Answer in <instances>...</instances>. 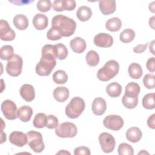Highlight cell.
Segmentation results:
<instances>
[{
	"mask_svg": "<svg viewBox=\"0 0 155 155\" xmlns=\"http://www.w3.org/2000/svg\"><path fill=\"white\" fill-rule=\"evenodd\" d=\"M53 48V45L51 44L45 45L42 48V56L35 68L36 73L39 76H48L56 65Z\"/></svg>",
	"mask_w": 155,
	"mask_h": 155,
	"instance_id": "obj_1",
	"label": "cell"
},
{
	"mask_svg": "<svg viewBox=\"0 0 155 155\" xmlns=\"http://www.w3.org/2000/svg\"><path fill=\"white\" fill-rule=\"evenodd\" d=\"M51 26L58 29L62 36L70 37L75 31L76 23L71 18L63 15H58L53 18Z\"/></svg>",
	"mask_w": 155,
	"mask_h": 155,
	"instance_id": "obj_2",
	"label": "cell"
},
{
	"mask_svg": "<svg viewBox=\"0 0 155 155\" xmlns=\"http://www.w3.org/2000/svg\"><path fill=\"white\" fill-rule=\"evenodd\" d=\"M119 70V63L115 60H110L98 70L97 77L101 81H108L117 74Z\"/></svg>",
	"mask_w": 155,
	"mask_h": 155,
	"instance_id": "obj_3",
	"label": "cell"
},
{
	"mask_svg": "<svg viewBox=\"0 0 155 155\" xmlns=\"http://www.w3.org/2000/svg\"><path fill=\"white\" fill-rule=\"evenodd\" d=\"M85 107V102L82 98L74 97L66 106L65 114L71 119H76L82 113Z\"/></svg>",
	"mask_w": 155,
	"mask_h": 155,
	"instance_id": "obj_4",
	"label": "cell"
},
{
	"mask_svg": "<svg viewBox=\"0 0 155 155\" xmlns=\"http://www.w3.org/2000/svg\"><path fill=\"white\" fill-rule=\"evenodd\" d=\"M28 137V145L35 153H41L44 149V143L42 136L39 132L31 130L27 133Z\"/></svg>",
	"mask_w": 155,
	"mask_h": 155,
	"instance_id": "obj_5",
	"label": "cell"
},
{
	"mask_svg": "<svg viewBox=\"0 0 155 155\" xmlns=\"http://www.w3.org/2000/svg\"><path fill=\"white\" fill-rule=\"evenodd\" d=\"M22 64L23 61L22 58L18 54H13L7 62L6 71L11 76H18L22 72Z\"/></svg>",
	"mask_w": 155,
	"mask_h": 155,
	"instance_id": "obj_6",
	"label": "cell"
},
{
	"mask_svg": "<svg viewBox=\"0 0 155 155\" xmlns=\"http://www.w3.org/2000/svg\"><path fill=\"white\" fill-rule=\"evenodd\" d=\"M78 132L77 127L75 124L70 122H65L58 125L56 128V134L62 138L74 137Z\"/></svg>",
	"mask_w": 155,
	"mask_h": 155,
	"instance_id": "obj_7",
	"label": "cell"
},
{
	"mask_svg": "<svg viewBox=\"0 0 155 155\" xmlns=\"http://www.w3.org/2000/svg\"><path fill=\"white\" fill-rule=\"evenodd\" d=\"M99 142L102 150L105 153L112 152L115 147L116 141L114 137L108 133H102L99 136Z\"/></svg>",
	"mask_w": 155,
	"mask_h": 155,
	"instance_id": "obj_8",
	"label": "cell"
},
{
	"mask_svg": "<svg viewBox=\"0 0 155 155\" xmlns=\"http://www.w3.org/2000/svg\"><path fill=\"white\" fill-rule=\"evenodd\" d=\"M124 120L121 116L116 114L108 115L103 120V124L105 128L113 131L120 130L124 125Z\"/></svg>",
	"mask_w": 155,
	"mask_h": 155,
	"instance_id": "obj_9",
	"label": "cell"
},
{
	"mask_svg": "<svg viewBox=\"0 0 155 155\" xmlns=\"http://www.w3.org/2000/svg\"><path fill=\"white\" fill-rule=\"evenodd\" d=\"M1 111L5 117L8 120H15L18 117L17 107L11 100H5L2 102Z\"/></svg>",
	"mask_w": 155,
	"mask_h": 155,
	"instance_id": "obj_10",
	"label": "cell"
},
{
	"mask_svg": "<svg viewBox=\"0 0 155 155\" xmlns=\"http://www.w3.org/2000/svg\"><path fill=\"white\" fill-rule=\"evenodd\" d=\"M16 36L15 32L10 27L8 22L5 20L0 21V37L5 41H13Z\"/></svg>",
	"mask_w": 155,
	"mask_h": 155,
	"instance_id": "obj_11",
	"label": "cell"
},
{
	"mask_svg": "<svg viewBox=\"0 0 155 155\" xmlns=\"http://www.w3.org/2000/svg\"><path fill=\"white\" fill-rule=\"evenodd\" d=\"M93 42L94 45L97 47L108 48L113 45V37L108 33H100L94 36Z\"/></svg>",
	"mask_w": 155,
	"mask_h": 155,
	"instance_id": "obj_12",
	"label": "cell"
},
{
	"mask_svg": "<svg viewBox=\"0 0 155 155\" xmlns=\"http://www.w3.org/2000/svg\"><path fill=\"white\" fill-rule=\"evenodd\" d=\"M9 141L13 145L22 147L28 142L27 135L23 132L15 131L10 133L9 136Z\"/></svg>",
	"mask_w": 155,
	"mask_h": 155,
	"instance_id": "obj_13",
	"label": "cell"
},
{
	"mask_svg": "<svg viewBox=\"0 0 155 155\" xmlns=\"http://www.w3.org/2000/svg\"><path fill=\"white\" fill-rule=\"evenodd\" d=\"M99 7L101 12L104 15L113 13L116 8L114 0H102L99 2Z\"/></svg>",
	"mask_w": 155,
	"mask_h": 155,
	"instance_id": "obj_14",
	"label": "cell"
},
{
	"mask_svg": "<svg viewBox=\"0 0 155 155\" xmlns=\"http://www.w3.org/2000/svg\"><path fill=\"white\" fill-rule=\"evenodd\" d=\"M20 95L26 102L32 101L35 97L34 87L30 84H24L21 86L19 90Z\"/></svg>",
	"mask_w": 155,
	"mask_h": 155,
	"instance_id": "obj_15",
	"label": "cell"
},
{
	"mask_svg": "<svg viewBox=\"0 0 155 155\" xmlns=\"http://www.w3.org/2000/svg\"><path fill=\"white\" fill-rule=\"evenodd\" d=\"M107 109V104L104 99L102 97L95 98L92 103L91 110L93 113L97 116L102 115Z\"/></svg>",
	"mask_w": 155,
	"mask_h": 155,
	"instance_id": "obj_16",
	"label": "cell"
},
{
	"mask_svg": "<svg viewBox=\"0 0 155 155\" xmlns=\"http://www.w3.org/2000/svg\"><path fill=\"white\" fill-rule=\"evenodd\" d=\"M70 45L71 50L76 53H82L86 49V42L81 37H76L71 40Z\"/></svg>",
	"mask_w": 155,
	"mask_h": 155,
	"instance_id": "obj_17",
	"label": "cell"
},
{
	"mask_svg": "<svg viewBox=\"0 0 155 155\" xmlns=\"http://www.w3.org/2000/svg\"><path fill=\"white\" fill-rule=\"evenodd\" d=\"M48 21L47 17L42 13L36 14L33 18V24L38 30H42L48 26Z\"/></svg>",
	"mask_w": 155,
	"mask_h": 155,
	"instance_id": "obj_18",
	"label": "cell"
},
{
	"mask_svg": "<svg viewBox=\"0 0 155 155\" xmlns=\"http://www.w3.org/2000/svg\"><path fill=\"white\" fill-rule=\"evenodd\" d=\"M53 94L56 101L59 102H64L69 97V90L65 87L60 86L54 90Z\"/></svg>",
	"mask_w": 155,
	"mask_h": 155,
	"instance_id": "obj_19",
	"label": "cell"
},
{
	"mask_svg": "<svg viewBox=\"0 0 155 155\" xmlns=\"http://www.w3.org/2000/svg\"><path fill=\"white\" fill-rule=\"evenodd\" d=\"M142 131L136 127L130 128L126 132V137L127 140L133 143L138 142L142 137Z\"/></svg>",
	"mask_w": 155,
	"mask_h": 155,
	"instance_id": "obj_20",
	"label": "cell"
},
{
	"mask_svg": "<svg viewBox=\"0 0 155 155\" xmlns=\"http://www.w3.org/2000/svg\"><path fill=\"white\" fill-rule=\"evenodd\" d=\"M18 117L24 122H28L33 114L32 108L28 105H23L18 110Z\"/></svg>",
	"mask_w": 155,
	"mask_h": 155,
	"instance_id": "obj_21",
	"label": "cell"
},
{
	"mask_svg": "<svg viewBox=\"0 0 155 155\" xmlns=\"http://www.w3.org/2000/svg\"><path fill=\"white\" fill-rule=\"evenodd\" d=\"M13 22L15 27L20 30H24L28 26V19L26 16L22 14L16 15L14 17Z\"/></svg>",
	"mask_w": 155,
	"mask_h": 155,
	"instance_id": "obj_22",
	"label": "cell"
},
{
	"mask_svg": "<svg viewBox=\"0 0 155 155\" xmlns=\"http://www.w3.org/2000/svg\"><path fill=\"white\" fill-rule=\"evenodd\" d=\"M91 15L92 11L91 8L87 6H81L76 11V16L78 19L82 22L89 20Z\"/></svg>",
	"mask_w": 155,
	"mask_h": 155,
	"instance_id": "obj_23",
	"label": "cell"
},
{
	"mask_svg": "<svg viewBox=\"0 0 155 155\" xmlns=\"http://www.w3.org/2000/svg\"><path fill=\"white\" fill-rule=\"evenodd\" d=\"M106 92L111 97H119L122 93V87L117 82L110 83L106 87Z\"/></svg>",
	"mask_w": 155,
	"mask_h": 155,
	"instance_id": "obj_24",
	"label": "cell"
},
{
	"mask_svg": "<svg viewBox=\"0 0 155 155\" xmlns=\"http://www.w3.org/2000/svg\"><path fill=\"white\" fill-rule=\"evenodd\" d=\"M53 47L54 53L56 58L59 60H64L67 58L68 55V50L64 44L58 43L53 45Z\"/></svg>",
	"mask_w": 155,
	"mask_h": 155,
	"instance_id": "obj_25",
	"label": "cell"
},
{
	"mask_svg": "<svg viewBox=\"0 0 155 155\" xmlns=\"http://www.w3.org/2000/svg\"><path fill=\"white\" fill-rule=\"evenodd\" d=\"M140 91V86L138 84L132 82L128 84L125 87V95L131 97H137Z\"/></svg>",
	"mask_w": 155,
	"mask_h": 155,
	"instance_id": "obj_26",
	"label": "cell"
},
{
	"mask_svg": "<svg viewBox=\"0 0 155 155\" xmlns=\"http://www.w3.org/2000/svg\"><path fill=\"white\" fill-rule=\"evenodd\" d=\"M128 74L130 76L134 79H139L143 74L141 66L137 63H131L128 67Z\"/></svg>",
	"mask_w": 155,
	"mask_h": 155,
	"instance_id": "obj_27",
	"label": "cell"
},
{
	"mask_svg": "<svg viewBox=\"0 0 155 155\" xmlns=\"http://www.w3.org/2000/svg\"><path fill=\"white\" fill-rule=\"evenodd\" d=\"M122 27L121 20L119 18L114 17L109 19L105 23L106 28L112 32L117 31L120 30Z\"/></svg>",
	"mask_w": 155,
	"mask_h": 155,
	"instance_id": "obj_28",
	"label": "cell"
},
{
	"mask_svg": "<svg viewBox=\"0 0 155 155\" xmlns=\"http://www.w3.org/2000/svg\"><path fill=\"white\" fill-rule=\"evenodd\" d=\"M47 116L44 113H38L34 117L33 124L35 127L37 128H42L47 126Z\"/></svg>",
	"mask_w": 155,
	"mask_h": 155,
	"instance_id": "obj_29",
	"label": "cell"
},
{
	"mask_svg": "<svg viewBox=\"0 0 155 155\" xmlns=\"http://www.w3.org/2000/svg\"><path fill=\"white\" fill-rule=\"evenodd\" d=\"M53 80L56 84H64L67 82L68 80V76L65 71L59 70L53 73Z\"/></svg>",
	"mask_w": 155,
	"mask_h": 155,
	"instance_id": "obj_30",
	"label": "cell"
},
{
	"mask_svg": "<svg viewBox=\"0 0 155 155\" xmlns=\"http://www.w3.org/2000/svg\"><path fill=\"white\" fill-rule=\"evenodd\" d=\"M85 59L89 66L95 67L99 62V56L97 52L94 50H90L87 53Z\"/></svg>",
	"mask_w": 155,
	"mask_h": 155,
	"instance_id": "obj_31",
	"label": "cell"
},
{
	"mask_svg": "<svg viewBox=\"0 0 155 155\" xmlns=\"http://www.w3.org/2000/svg\"><path fill=\"white\" fill-rule=\"evenodd\" d=\"M154 93H148L144 96L142 99V105L147 110H152L155 107L154 104Z\"/></svg>",
	"mask_w": 155,
	"mask_h": 155,
	"instance_id": "obj_32",
	"label": "cell"
},
{
	"mask_svg": "<svg viewBox=\"0 0 155 155\" xmlns=\"http://www.w3.org/2000/svg\"><path fill=\"white\" fill-rule=\"evenodd\" d=\"M135 38V33L134 30L130 28L125 29L119 36L121 42L124 43H129L131 42Z\"/></svg>",
	"mask_w": 155,
	"mask_h": 155,
	"instance_id": "obj_33",
	"label": "cell"
},
{
	"mask_svg": "<svg viewBox=\"0 0 155 155\" xmlns=\"http://www.w3.org/2000/svg\"><path fill=\"white\" fill-rule=\"evenodd\" d=\"M14 50L12 46L10 45H3L1 48L0 58L2 60H9L13 56Z\"/></svg>",
	"mask_w": 155,
	"mask_h": 155,
	"instance_id": "obj_34",
	"label": "cell"
},
{
	"mask_svg": "<svg viewBox=\"0 0 155 155\" xmlns=\"http://www.w3.org/2000/svg\"><path fill=\"white\" fill-rule=\"evenodd\" d=\"M122 102L123 105L127 108L133 109L138 104V97H131L125 96V94L122 97Z\"/></svg>",
	"mask_w": 155,
	"mask_h": 155,
	"instance_id": "obj_35",
	"label": "cell"
},
{
	"mask_svg": "<svg viewBox=\"0 0 155 155\" xmlns=\"http://www.w3.org/2000/svg\"><path fill=\"white\" fill-rule=\"evenodd\" d=\"M118 153L119 155H133L134 150L133 147L127 143H122L118 147Z\"/></svg>",
	"mask_w": 155,
	"mask_h": 155,
	"instance_id": "obj_36",
	"label": "cell"
},
{
	"mask_svg": "<svg viewBox=\"0 0 155 155\" xmlns=\"http://www.w3.org/2000/svg\"><path fill=\"white\" fill-rule=\"evenodd\" d=\"M144 86L148 89H153L155 87V76L151 74H147L143 79Z\"/></svg>",
	"mask_w": 155,
	"mask_h": 155,
	"instance_id": "obj_37",
	"label": "cell"
},
{
	"mask_svg": "<svg viewBox=\"0 0 155 155\" xmlns=\"http://www.w3.org/2000/svg\"><path fill=\"white\" fill-rule=\"evenodd\" d=\"M51 6V2L50 0H40L37 2V8L41 12L49 11Z\"/></svg>",
	"mask_w": 155,
	"mask_h": 155,
	"instance_id": "obj_38",
	"label": "cell"
},
{
	"mask_svg": "<svg viewBox=\"0 0 155 155\" xmlns=\"http://www.w3.org/2000/svg\"><path fill=\"white\" fill-rule=\"evenodd\" d=\"M59 30L55 28L51 27L47 33V38L51 41H57L62 38Z\"/></svg>",
	"mask_w": 155,
	"mask_h": 155,
	"instance_id": "obj_39",
	"label": "cell"
},
{
	"mask_svg": "<svg viewBox=\"0 0 155 155\" xmlns=\"http://www.w3.org/2000/svg\"><path fill=\"white\" fill-rule=\"evenodd\" d=\"M59 125L58 119L53 114L47 116V124L46 127L48 129L56 128Z\"/></svg>",
	"mask_w": 155,
	"mask_h": 155,
	"instance_id": "obj_40",
	"label": "cell"
},
{
	"mask_svg": "<svg viewBox=\"0 0 155 155\" xmlns=\"http://www.w3.org/2000/svg\"><path fill=\"white\" fill-rule=\"evenodd\" d=\"M62 4L64 10H73L76 6L75 1L74 0H62Z\"/></svg>",
	"mask_w": 155,
	"mask_h": 155,
	"instance_id": "obj_41",
	"label": "cell"
},
{
	"mask_svg": "<svg viewBox=\"0 0 155 155\" xmlns=\"http://www.w3.org/2000/svg\"><path fill=\"white\" fill-rule=\"evenodd\" d=\"M91 154L90 149L84 146L79 147L75 148L74 151V155H79V154H85V155H90Z\"/></svg>",
	"mask_w": 155,
	"mask_h": 155,
	"instance_id": "obj_42",
	"label": "cell"
},
{
	"mask_svg": "<svg viewBox=\"0 0 155 155\" xmlns=\"http://www.w3.org/2000/svg\"><path fill=\"white\" fill-rule=\"evenodd\" d=\"M146 67L148 70L150 72H154L155 71V58L154 57L149 58L146 63Z\"/></svg>",
	"mask_w": 155,
	"mask_h": 155,
	"instance_id": "obj_43",
	"label": "cell"
},
{
	"mask_svg": "<svg viewBox=\"0 0 155 155\" xmlns=\"http://www.w3.org/2000/svg\"><path fill=\"white\" fill-rule=\"evenodd\" d=\"M53 8L56 12H62L64 10L63 4H62V0H55L53 1Z\"/></svg>",
	"mask_w": 155,
	"mask_h": 155,
	"instance_id": "obj_44",
	"label": "cell"
},
{
	"mask_svg": "<svg viewBox=\"0 0 155 155\" xmlns=\"http://www.w3.org/2000/svg\"><path fill=\"white\" fill-rule=\"evenodd\" d=\"M147 45H148L147 43L145 44H139L134 47L133 51L136 53H142L146 50Z\"/></svg>",
	"mask_w": 155,
	"mask_h": 155,
	"instance_id": "obj_45",
	"label": "cell"
},
{
	"mask_svg": "<svg viewBox=\"0 0 155 155\" xmlns=\"http://www.w3.org/2000/svg\"><path fill=\"white\" fill-rule=\"evenodd\" d=\"M147 125L151 129L155 128V114H151L147 120Z\"/></svg>",
	"mask_w": 155,
	"mask_h": 155,
	"instance_id": "obj_46",
	"label": "cell"
},
{
	"mask_svg": "<svg viewBox=\"0 0 155 155\" xmlns=\"http://www.w3.org/2000/svg\"><path fill=\"white\" fill-rule=\"evenodd\" d=\"M149 25H150V26L153 29L154 28V16H153V17H151V18H150V20H149Z\"/></svg>",
	"mask_w": 155,
	"mask_h": 155,
	"instance_id": "obj_47",
	"label": "cell"
},
{
	"mask_svg": "<svg viewBox=\"0 0 155 155\" xmlns=\"http://www.w3.org/2000/svg\"><path fill=\"white\" fill-rule=\"evenodd\" d=\"M154 41H153L152 42H151V43L150 44V51L152 53V54H154L155 53H154Z\"/></svg>",
	"mask_w": 155,
	"mask_h": 155,
	"instance_id": "obj_48",
	"label": "cell"
},
{
	"mask_svg": "<svg viewBox=\"0 0 155 155\" xmlns=\"http://www.w3.org/2000/svg\"><path fill=\"white\" fill-rule=\"evenodd\" d=\"M154 4V2H152L151 4H150V5H149V9H150V10H151L153 13H154V5H153Z\"/></svg>",
	"mask_w": 155,
	"mask_h": 155,
	"instance_id": "obj_49",
	"label": "cell"
},
{
	"mask_svg": "<svg viewBox=\"0 0 155 155\" xmlns=\"http://www.w3.org/2000/svg\"><path fill=\"white\" fill-rule=\"evenodd\" d=\"M57 154H70V153L67 151L66 150H61L60 151L58 152Z\"/></svg>",
	"mask_w": 155,
	"mask_h": 155,
	"instance_id": "obj_50",
	"label": "cell"
},
{
	"mask_svg": "<svg viewBox=\"0 0 155 155\" xmlns=\"http://www.w3.org/2000/svg\"><path fill=\"white\" fill-rule=\"evenodd\" d=\"M149 154V153H148V152L145 151V150H142L141 151H140V152L138 153V154Z\"/></svg>",
	"mask_w": 155,
	"mask_h": 155,
	"instance_id": "obj_51",
	"label": "cell"
}]
</instances>
